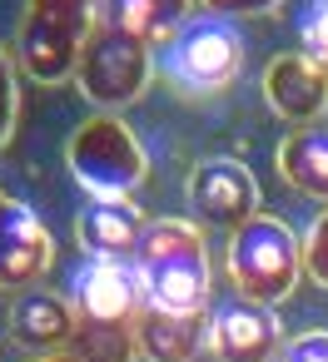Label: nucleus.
Segmentation results:
<instances>
[{
    "label": "nucleus",
    "mask_w": 328,
    "mask_h": 362,
    "mask_svg": "<svg viewBox=\"0 0 328 362\" xmlns=\"http://www.w3.org/2000/svg\"><path fill=\"white\" fill-rule=\"evenodd\" d=\"M135 268L145 278V298L169 313H209V253L204 233L189 218H154L135 248Z\"/></svg>",
    "instance_id": "f257e3e1"
},
{
    "label": "nucleus",
    "mask_w": 328,
    "mask_h": 362,
    "mask_svg": "<svg viewBox=\"0 0 328 362\" xmlns=\"http://www.w3.org/2000/svg\"><path fill=\"white\" fill-rule=\"evenodd\" d=\"M95 30H100V0H26L16 60L30 80L60 85L75 75Z\"/></svg>",
    "instance_id": "f03ea898"
},
{
    "label": "nucleus",
    "mask_w": 328,
    "mask_h": 362,
    "mask_svg": "<svg viewBox=\"0 0 328 362\" xmlns=\"http://www.w3.org/2000/svg\"><path fill=\"white\" fill-rule=\"evenodd\" d=\"M303 278V238L273 214H254L229 233V283L249 303H283Z\"/></svg>",
    "instance_id": "7ed1b4c3"
},
{
    "label": "nucleus",
    "mask_w": 328,
    "mask_h": 362,
    "mask_svg": "<svg viewBox=\"0 0 328 362\" xmlns=\"http://www.w3.org/2000/svg\"><path fill=\"white\" fill-rule=\"evenodd\" d=\"M65 164L90 199H130L145 184V144L120 115H90L65 139Z\"/></svg>",
    "instance_id": "20e7f679"
},
{
    "label": "nucleus",
    "mask_w": 328,
    "mask_h": 362,
    "mask_svg": "<svg viewBox=\"0 0 328 362\" xmlns=\"http://www.w3.org/2000/svg\"><path fill=\"white\" fill-rule=\"evenodd\" d=\"M149 75H154V50L140 45L135 35L105 25V21H100V30L90 35V45H85V55H80V65H75L80 95H85L95 110H105V115L135 105V100L149 90Z\"/></svg>",
    "instance_id": "39448f33"
},
{
    "label": "nucleus",
    "mask_w": 328,
    "mask_h": 362,
    "mask_svg": "<svg viewBox=\"0 0 328 362\" xmlns=\"http://www.w3.org/2000/svg\"><path fill=\"white\" fill-rule=\"evenodd\" d=\"M239 65H244V45H239L234 25L219 21V16L189 21L174 35L169 55H164L169 80L179 90H189V95H219V90H229L234 75H239Z\"/></svg>",
    "instance_id": "423d86ee"
},
{
    "label": "nucleus",
    "mask_w": 328,
    "mask_h": 362,
    "mask_svg": "<svg viewBox=\"0 0 328 362\" xmlns=\"http://www.w3.org/2000/svg\"><path fill=\"white\" fill-rule=\"evenodd\" d=\"M189 209L204 218V223H219V228H239L249 223L259 209V179L249 174L244 159H229V154H209L194 164L189 174Z\"/></svg>",
    "instance_id": "0eeeda50"
},
{
    "label": "nucleus",
    "mask_w": 328,
    "mask_h": 362,
    "mask_svg": "<svg viewBox=\"0 0 328 362\" xmlns=\"http://www.w3.org/2000/svg\"><path fill=\"white\" fill-rule=\"evenodd\" d=\"M283 347L278 317L264 303L229 298L209 313V352L219 362H273Z\"/></svg>",
    "instance_id": "6e6552de"
},
{
    "label": "nucleus",
    "mask_w": 328,
    "mask_h": 362,
    "mask_svg": "<svg viewBox=\"0 0 328 362\" xmlns=\"http://www.w3.org/2000/svg\"><path fill=\"white\" fill-rule=\"evenodd\" d=\"M145 303V278L130 258H90L75 273V313L85 322H135Z\"/></svg>",
    "instance_id": "1a4fd4ad"
},
{
    "label": "nucleus",
    "mask_w": 328,
    "mask_h": 362,
    "mask_svg": "<svg viewBox=\"0 0 328 362\" xmlns=\"http://www.w3.org/2000/svg\"><path fill=\"white\" fill-rule=\"evenodd\" d=\"M264 100L278 119H288L293 129L303 124H318L323 110H328V65H318L313 55L303 50H288V55H273L268 70H264Z\"/></svg>",
    "instance_id": "9d476101"
},
{
    "label": "nucleus",
    "mask_w": 328,
    "mask_h": 362,
    "mask_svg": "<svg viewBox=\"0 0 328 362\" xmlns=\"http://www.w3.org/2000/svg\"><path fill=\"white\" fill-rule=\"evenodd\" d=\"M50 258H55V243H50L45 223L11 194H0V288H11V293L35 288L45 278Z\"/></svg>",
    "instance_id": "9b49d317"
},
{
    "label": "nucleus",
    "mask_w": 328,
    "mask_h": 362,
    "mask_svg": "<svg viewBox=\"0 0 328 362\" xmlns=\"http://www.w3.org/2000/svg\"><path fill=\"white\" fill-rule=\"evenodd\" d=\"M75 327H80L75 298H65L55 288H21L11 303V332H16V342H26L35 352H65L75 342Z\"/></svg>",
    "instance_id": "f8f14e48"
},
{
    "label": "nucleus",
    "mask_w": 328,
    "mask_h": 362,
    "mask_svg": "<svg viewBox=\"0 0 328 362\" xmlns=\"http://www.w3.org/2000/svg\"><path fill=\"white\" fill-rule=\"evenodd\" d=\"M209 342V313H169L145 303L135 317V347L145 362H194Z\"/></svg>",
    "instance_id": "ddd939ff"
},
{
    "label": "nucleus",
    "mask_w": 328,
    "mask_h": 362,
    "mask_svg": "<svg viewBox=\"0 0 328 362\" xmlns=\"http://www.w3.org/2000/svg\"><path fill=\"white\" fill-rule=\"evenodd\" d=\"M145 228L149 223L130 199H90L75 218V238L90 258H135Z\"/></svg>",
    "instance_id": "4468645a"
},
{
    "label": "nucleus",
    "mask_w": 328,
    "mask_h": 362,
    "mask_svg": "<svg viewBox=\"0 0 328 362\" xmlns=\"http://www.w3.org/2000/svg\"><path fill=\"white\" fill-rule=\"evenodd\" d=\"M189 6L194 0H105L100 21L125 30V35H135L149 50H169L174 35L189 25Z\"/></svg>",
    "instance_id": "2eb2a0df"
},
{
    "label": "nucleus",
    "mask_w": 328,
    "mask_h": 362,
    "mask_svg": "<svg viewBox=\"0 0 328 362\" xmlns=\"http://www.w3.org/2000/svg\"><path fill=\"white\" fill-rule=\"evenodd\" d=\"M278 174L323 199L328 204V124H303V129H288V139L278 144Z\"/></svg>",
    "instance_id": "dca6fc26"
},
{
    "label": "nucleus",
    "mask_w": 328,
    "mask_h": 362,
    "mask_svg": "<svg viewBox=\"0 0 328 362\" xmlns=\"http://www.w3.org/2000/svg\"><path fill=\"white\" fill-rule=\"evenodd\" d=\"M70 352L85 357V362H130L140 352L135 347V322H85L80 317Z\"/></svg>",
    "instance_id": "f3484780"
},
{
    "label": "nucleus",
    "mask_w": 328,
    "mask_h": 362,
    "mask_svg": "<svg viewBox=\"0 0 328 362\" xmlns=\"http://www.w3.org/2000/svg\"><path fill=\"white\" fill-rule=\"evenodd\" d=\"M16 119H21V90H16V60L11 50H0V149L11 144L16 134Z\"/></svg>",
    "instance_id": "a211bd4d"
},
{
    "label": "nucleus",
    "mask_w": 328,
    "mask_h": 362,
    "mask_svg": "<svg viewBox=\"0 0 328 362\" xmlns=\"http://www.w3.org/2000/svg\"><path fill=\"white\" fill-rule=\"evenodd\" d=\"M303 273H308L318 288H328V209L313 218V228H308V238H303Z\"/></svg>",
    "instance_id": "6ab92c4d"
},
{
    "label": "nucleus",
    "mask_w": 328,
    "mask_h": 362,
    "mask_svg": "<svg viewBox=\"0 0 328 362\" xmlns=\"http://www.w3.org/2000/svg\"><path fill=\"white\" fill-rule=\"evenodd\" d=\"M273 362H328V327H313V332H298L293 342L278 347Z\"/></svg>",
    "instance_id": "aec40b11"
},
{
    "label": "nucleus",
    "mask_w": 328,
    "mask_h": 362,
    "mask_svg": "<svg viewBox=\"0 0 328 362\" xmlns=\"http://www.w3.org/2000/svg\"><path fill=\"white\" fill-rule=\"evenodd\" d=\"M303 55L328 65V0H318V6L308 11V21H303Z\"/></svg>",
    "instance_id": "412c9836"
},
{
    "label": "nucleus",
    "mask_w": 328,
    "mask_h": 362,
    "mask_svg": "<svg viewBox=\"0 0 328 362\" xmlns=\"http://www.w3.org/2000/svg\"><path fill=\"white\" fill-rule=\"evenodd\" d=\"M199 6H204L209 16L229 21V16H273L283 0H199Z\"/></svg>",
    "instance_id": "4be33fe9"
},
{
    "label": "nucleus",
    "mask_w": 328,
    "mask_h": 362,
    "mask_svg": "<svg viewBox=\"0 0 328 362\" xmlns=\"http://www.w3.org/2000/svg\"><path fill=\"white\" fill-rule=\"evenodd\" d=\"M30 362H85V357H75V352L65 347V352H40V357H30Z\"/></svg>",
    "instance_id": "5701e85b"
}]
</instances>
